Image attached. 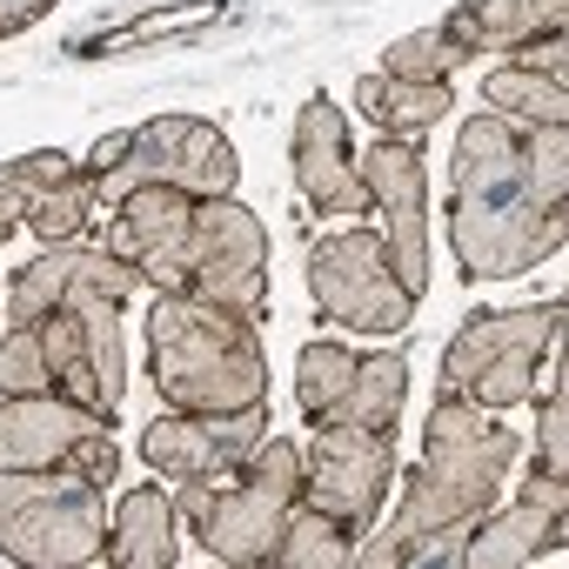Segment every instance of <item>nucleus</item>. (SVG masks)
Returning a JSON list of instances; mask_svg holds the SVG:
<instances>
[{
	"instance_id": "obj_1",
	"label": "nucleus",
	"mask_w": 569,
	"mask_h": 569,
	"mask_svg": "<svg viewBox=\"0 0 569 569\" xmlns=\"http://www.w3.org/2000/svg\"><path fill=\"white\" fill-rule=\"evenodd\" d=\"M569 241V128L469 114L449 161V254L462 281H509Z\"/></svg>"
},
{
	"instance_id": "obj_2",
	"label": "nucleus",
	"mask_w": 569,
	"mask_h": 569,
	"mask_svg": "<svg viewBox=\"0 0 569 569\" xmlns=\"http://www.w3.org/2000/svg\"><path fill=\"white\" fill-rule=\"evenodd\" d=\"M101 248L134 261L154 296H201L254 329L268 316V228L234 194L134 188L114 201Z\"/></svg>"
},
{
	"instance_id": "obj_3",
	"label": "nucleus",
	"mask_w": 569,
	"mask_h": 569,
	"mask_svg": "<svg viewBox=\"0 0 569 569\" xmlns=\"http://www.w3.org/2000/svg\"><path fill=\"white\" fill-rule=\"evenodd\" d=\"M522 436L496 422V409L469 402V396H436L429 422H422V462L402 482V502L389 516L382 536H356L349 562L362 569H402L416 549H429L436 536H462L496 509V482L516 462Z\"/></svg>"
},
{
	"instance_id": "obj_4",
	"label": "nucleus",
	"mask_w": 569,
	"mask_h": 569,
	"mask_svg": "<svg viewBox=\"0 0 569 569\" xmlns=\"http://www.w3.org/2000/svg\"><path fill=\"white\" fill-rule=\"evenodd\" d=\"M148 369H154V389L168 409L228 416V409L268 402V362H261L254 322H241L201 296H154Z\"/></svg>"
},
{
	"instance_id": "obj_5",
	"label": "nucleus",
	"mask_w": 569,
	"mask_h": 569,
	"mask_svg": "<svg viewBox=\"0 0 569 569\" xmlns=\"http://www.w3.org/2000/svg\"><path fill=\"white\" fill-rule=\"evenodd\" d=\"M174 516L201 536V549L228 569H261L281 516L302 502V449L289 436H261V449L228 476H181Z\"/></svg>"
},
{
	"instance_id": "obj_6",
	"label": "nucleus",
	"mask_w": 569,
	"mask_h": 569,
	"mask_svg": "<svg viewBox=\"0 0 569 569\" xmlns=\"http://www.w3.org/2000/svg\"><path fill=\"white\" fill-rule=\"evenodd\" d=\"M108 489L81 469H0V556L28 569H88L108 549Z\"/></svg>"
},
{
	"instance_id": "obj_7",
	"label": "nucleus",
	"mask_w": 569,
	"mask_h": 569,
	"mask_svg": "<svg viewBox=\"0 0 569 569\" xmlns=\"http://www.w3.org/2000/svg\"><path fill=\"white\" fill-rule=\"evenodd\" d=\"M562 336V302H542V309H489V316H469L449 349H442V382L436 396H469L482 409H516L536 396V369H542V349Z\"/></svg>"
},
{
	"instance_id": "obj_8",
	"label": "nucleus",
	"mask_w": 569,
	"mask_h": 569,
	"mask_svg": "<svg viewBox=\"0 0 569 569\" xmlns=\"http://www.w3.org/2000/svg\"><path fill=\"white\" fill-rule=\"evenodd\" d=\"M309 296L336 329L356 336H402L416 316V296L402 289V274L389 268V248L376 228H342L309 241Z\"/></svg>"
},
{
	"instance_id": "obj_9",
	"label": "nucleus",
	"mask_w": 569,
	"mask_h": 569,
	"mask_svg": "<svg viewBox=\"0 0 569 569\" xmlns=\"http://www.w3.org/2000/svg\"><path fill=\"white\" fill-rule=\"evenodd\" d=\"M0 469H81L88 482L114 489V476H121L114 416L81 409L61 389L0 396Z\"/></svg>"
},
{
	"instance_id": "obj_10",
	"label": "nucleus",
	"mask_w": 569,
	"mask_h": 569,
	"mask_svg": "<svg viewBox=\"0 0 569 569\" xmlns=\"http://www.w3.org/2000/svg\"><path fill=\"white\" fill-rule=\"evenodd\" d=\"M241 161L234 141L201 114H161L148 128H128V154L101 174V201H121L134 188H174V194H234Z\"/></svg>"
},
{
	"instance_id": "obj_11",
	"label": "nucleus",
	"mask_w": 569,
	"mask_h": 569,
	"mask_svg": "<svg viewBox=\"0 0 569 569\" xmlns=\"http://www.w3.org/2000/svg\"><path fill=\"white\" fill-rule=\"evenodd\" d=\"M389 482H396V429L322 422V436L302 449V502H316L329 522H342L349 542L376 529Z\"/></svg>"
},
{
	"instance_id": "obj_12",
	"label": "nucleus",
	"mask_w": 569,
	"mask_h": 569,
	"mask_svg": "<svg viewBox=\"0 0 569 569\" xmlns=\"http://www.w3.org/2000/svg\"><path fill=\"white\" fill-rule=\"evenodd\" d=\"M362 174V194H369V214L382 221V248H389V268L402 274V289L422 302L429 296V161H422V141H389L376 134V148L356 161Z\"/></svg>"
},
{
	"instance_id": "obj_13",
	"label": "nucleus",
	"mask_w": 569,
	"mask_h": 569,
	"mask_svg": "<svg viewBox=\"0 0 569 569\" xmlns=\"http://www.w3.org/2000/svg\"><path fill=\"white\" fill-rule=\"evenodd\" d=\"M268 436V409H228V416H201V409H168L161 422H148L141 456L154 476L181 482V476H228L241 469Z\"/></svg>"
},
{
	"instance_id": "obj_14",
	"label": "nucleus",
	"mask_w": 569,
	"mask_h": 569,
	"mask_svg": "<svg viewBox=\"0 0 569 569\" xmlns=\"http://www.w3.org/2000/svg\"><path fill=\"white\" fill-rule=\"evenodd\" d=\"M569 536V476H529L522 502L509 509H489L469 542H462V569H516V562H536L542 549L556 556Z\"/></svg>"
},
{
	"instance_id": "obj_15",
	"label": "nucleus",
	"mask_w": 569,
	"mask_h": 569,
	"mask_svg": "<svg viewBox=\"0 0 569 569\" xmlns=\"http://www.w3.org/2000/svg\"><path fill=\"white\" fill-rule=\"evenodd\" d=\"M296 181H302L309 208H322V214H362L369 208L356 154H349V121L336 114L329 94H316L296 114Z\"/></svg>"
},
{
	"instance_id": "obj_16",
	"label": "nucleus",
	"mask_w": 569,
	"mask_h": 569,
	"mask_svg": "<svg viewBox=\"0 0 569 569\" xmlns=\"http://www.w3.org/2000/svg\"><path fill=\"white\" fill-rule=\"evenodd\" d=\"M562 21H569V0H462V8L442 14L449 41L469 61H482V54L509 61L516 48H529L542 34H562Z\"/></svg>"
},
{
	"instance_id": "obj_17",
	"label": "nucleus",
	"mask_w": 569,
	"mask_h": 569,
	"mask_svg": "<svg viewBox=\"0 0 569 569\" xmlns=\"http://www.w3.org/2000/svg\"><path fill=\"white\" fill-rule=\"evenodd\" d=\"M14 174L28 181V228L54 248V241H81V228H88V214H94V201H101V181H94V168H81V161H68V154H21L14 161Z\"/></svg>"
},
{
	"instance_id": "obj_18",
	"label": "nucleus",
	"mask_w": 569,
	"mask_h": 569,
	"mask_svg": "<svg viewBox=\"0 0 569 569\" xmlns=\"http://www.w3.org/2000/svg\"><path fill=\"white\" fill-rule=\"evenodd\" d=\"M101 562H114V569H174L181 562V516H174V496L161 482L128 489L114 502V529H108Z\"/></svg>"
},
{
	"instance_id": "obj_19",
	"label": "nucleus",
	"mask_w": 569,
	"mask_h": 569,
	"mask_svg": "<svg viewBox=\"0 0 569 569\" xmlns=\"http://www.w3.org/2000/svg\"><path fill=\"white\" fill-rule=\"evenodd\" d=\"M356 108L376 121V134L389 141H422L456 101H449V81H396V74H362L356 81Z\"/></svg>"
},
{
	"instance_id": "obj_20",
	"label": "nucleus",
	"mask_w": 569,
	"mask_h": 569,
	"mask_svg": "<svg viewBox=\"0 0 569 569\" xmlns=\"http://www.w3.org/2000/svg\"><path fill=\"white\" fill-rule=\"evenodd\" d=\"M402 402H409V362H402V349H376V356H356V376L329 402L322 422H342V429H396Z\"/></svg>"
},
{
	"instance_id": "obj_21",
	"label": "nucleus",
	"mask_w": 569,
	"mask_h": 569,
	"mask_svg": "<svg viewBox=\"0 0 569 569\" xmlns=\"http://www.w3.org/2000/svg\"><path fill=\"white\" fill-rule=\"evenodd\" d=\"M482 108L502 114V121L522 128V134H529V128H569V81L509 61V68H489V81H482Z\"/></svg>"
},
{
	"instance_id": "obj_22",
	"label": "nucleus",
	"mask_w": 569,
	"mask_h": 569,
	"mask_svg": "<svg viewBox=\"0 0 569 569\" xmlns=\"http://www.w3.org/2000/svg\"><path fill=\"white\" fill-rule=\"evenodd\" d=\"M261 569H349V529L329 522L316 502H296L289 516H281Z\"/></svg>"
},
{
	"instance_id": "obj_23",
	"label": "nucleus",
	"mask_w": 569,
	"mask_h": 569,
	"mask_svg": "<svg viewBox=\"0 0 569 569\" xmlns=\"http://www.w3.org/2000/svg\"><path fill=\"white\" fill-rule=\"evenodd\" d=\"M462 61H469V54L449 41V28H416V34H402V41L382 54V74H396V81H449Z\"/></svg>"
},
{
	"instance_id": "obj_24",
	"label": "nucleus",
	"mask_w": 569,
	"mask_h": 569,
	"mask_svg": "<svg viewBox=\"0 0 569 569\" xmlns=\"http://www.w3.org/2000/svg\"><path fill=\"white\" fill-rule=\"evenodd\" d=\"M48 349H41V322H21L0 342V396H48Z\"/></svg>"
},
{
	"instance_id": "obj_25",
	"label": "nucleus",
	"mask_w": 569,
	"mask_h": 569,
	"mask_svg": "<svg viewBox=\"0 0 569 569\" xmlns=\"http://www.w3.org/2000/svg\"><path fill=\"white\" fill-rule=\"evenodd\" d=\"M536 469H542V476H569V382H562V389H542Z\"/></svg>"
},
{
	"instance_id": "obj_26",
	"label": "nucleus",
	"mask_w": 569,
	"mask_h": 569,
	"mask_svg": "<svg viewBox=\"0 0 569 569\" xmlns=\"http://www.w3.org/2000/svg\"><path fill=\"white\" fill-rule=\"evenodd\" d=\"M28 228V181L14 174V161H0V234Z\"/></svg>"
},
{
	"instance_id": "obj_27",
	"label": "nucleus",
	"mask_w": 569,
	"mask_h": 569,
	"mask_svg": "<svg viewBox=\"0 0 569 569\" xmlns=\"http://www.w3.org/2000/svg\"><path fill=\"white\" fill-rule=\"evenodd\" d=\"M509 61H522V68H542V74H556V81H569V61H562V34H542V41H529V48H516Z\"/></svg>"
},
{
	"instance_id": "obj_28",
	"label": "nucleus",
	"mask_w": 569,
	"mask_h": 569,
	"mask_svg": "<svg viewBox=\"0 0 569 569\" xmlns=\"http://www.w3.org/2000/svg\"><path fill=\"white\" fill-rule=\"evenodd\" d=\"M61 0H0V41L8 34H21V28H34L41 14H54Z\"/></svg>"
},
{
	"instance_id": "obj_29",
	"label": "nucleus",
	"mask_w": 569,
	"mask_h": 569,
	"mask_svg": "<svg viewBox=\"0 0 569 569\" xmlns=\"http://www.w3.org/2000/svg\"><path fill=\"white\" fill-rule=\"evenodd\" d=\"M121 154H128V134H108V141H94V154H88V168H94V181H101V174H108V168H114Z\"/></svg>"
}]
</instances>
